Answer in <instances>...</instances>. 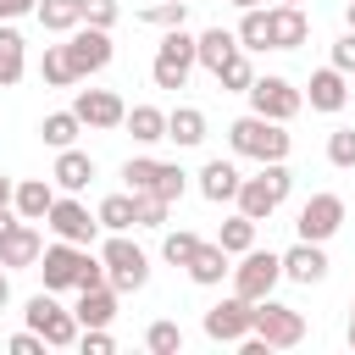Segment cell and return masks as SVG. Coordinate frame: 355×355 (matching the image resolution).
<instances>
[{"mask_svg":"<svg viewBox=\"0 0 355 355\" xmlns=\"http://www.w3.org/2000/svg\"><path fill=\"white\" fill-rule=\"evenodd\" d=\"M288 189H294V172H288L283 161H261V172H255V178H244L233 200H239V211H244L250 222H266V216L288 200Z\"/></svg>","mask_w":355,"mask_h":355,"instance_id":"obj_1","label":"cell"},{"mask_svg":"<svg viewBox=\"0 0 355 355\" xmlns=\"http://www.w3.org/2000/svg\"><path fill=\"white\" fill-rule=\"evenodd\" d=\"M227 144H233V155H250V161H288V133H283V122H272V116H239L233 128H227Z\"/></svg>","mask_w":355,"mask_h":355,"instance_id":"obj_2","label":"cell"},{"mask_svg":"<svg viewBox=\"0 0 355 355\" xmlns=\"http://www.w3.org/2000/svg\"><path fill=\"white\" fill-rule=\"evenodd\" d=\"M100 261H105V283H111L116 294H139V288L150 283V255H144L139 244H128L122 233H111V239H105Z\"/></svg>","mask_w":355,"mask_h":355,"instance_id":"obj_3","label":"cell"},{"mask_svg":"<svg viewBox=\"0 0 355 355\" xmlns=\"http://www.w3.org/2000/svg\"><path fill=\"white\" fill-rule=\"evenodd\" d=\"M227 277H233V294L255 305V300H266V294L277 288V277H283V261H277L272 250H255V244H250V250H244V261H239Z\"/></svg>","mask_w":355,"mask_h":355,"instance_id":"obj_4","label":"cell"},{"mask_svg":"<svg viewBox=\"0 0 355 355\" xmlns=\"http://www.w3.org/2000/svg\"><path fill=\"white\" fill-rule=\"evenodd\" d=\"M250 333H261L272 349H294L300 338H305V316L294 311V305H277L272 294L266 300H255V316H250Z\"/></svg>","mask_w":355,"mask_h":355,"instance_id":"obj_5","label":"cell"},{"mask_svg":"<svg viewBox=\"0 0 355 355\" xmlns=\"http://www.w3.org/2000/svg\"><path fill=\"white\" fill-rule=\"evenodd\" d=\"M67 61H72V78H94L100 67H111V28H89V22H78L72 33H67Z\"/></svg>","mask_w":355,"mask_h":355,"instance_id":"obj_6","label":"cell"},{"mask_svg":"<svg viewBox=\"0 0 355 355\" xmlns=\"http://www.w3.org/2000/svg\"><path fill=\"white\" fill-rule=\"evenodd\" d=\"M189 72H194V39H189L183 28H166V39H161V50H155L150 78H155V89H183V83H189Z\"/></svg>","mask_w":355,"mask_h":355,"instance_id":"obj_7","label":"cell"},{"mask_svg":"<svg viewBox=\"0 0 355 355\" xmlns=\"http://www.w3.org/2000/svg\"><path fill=\"white\" fill-rule=\"evenodd\" d=\"M244 94H250V111H255V116H272V122H288V116H300V105H305V94H300L288 78H277V72L255 78Z\"/></svg>","mask_w":355,"mask_h":355,"instance_id":"obj_8","label":"cell"},{"mask_svg":"<svg viewBox=\"0 0 355 355\" xmlns=\"http://www.w3.org/2000/svg\"><path fill=\"white\" fill-rule=\"evenodd\" d=\"M22 316H28V327H33V333H39L44 344H55V349H67V344H78V316H72V311H61L50 288H44V294H33Z\"/></svg>","mask_w":355,"mask_h":355,"instance_id":"obj_9","label":"cell"},{"mask_svg":"<svg viewBox=\"0 0 355 355\" xmlns=\"http://www.w3.org/2000/svg\"><path fill=\"white\" fill-rule=\"evenodd\" d=\"M83 261H89V250H83V244H67V239L44 244V255H39V277H44V288H50V294H61V288H78V272H83Z\"/></svg>","mask_w":355,"mask_h":355,"instance_id":"obj_10","label":"cell"},{"mask_svg":"<svg viewBox=\"0 0 355 355\" xmlns=\"http://www.w3.org/2000/svg\"><path fill=\"white\" fill-rule=\"evenodd\" d=\"M300 239H311V244H327L338 227H344V200L338 194H311L305 205H300Z\"/></svg>","mask_w":355,"mask_h":355,"instance_id":"obj_11","label":"cell"},{"mask_svg":"<svg viewBox=\"0 0 355 355\" xmlns=\"http://www.w3.org/2000/svg\"><path fill=\"white\" fill-rule=\"evenodd\" d=\"M250 316H255V305L250 300H216L211 311H205V338H216V344H239L244 333H250Z\"/></svg>","mask_w":355,"mask_h":355,"instance_id":"obj_12","label":"cell"},{"mask_svg":"<svg viewBox=\"0 0 355 355\" xmlns=\"http://www.w3.org/2000/svg\"><path fill=\"white\" fill-rule=\"evenodd\" d=\"M72 111H78L83 128H122V116H128L122 94H111V89H78Z\"/></svg>","mask_w":355,"mask_h":355,"instance_id":"obj_13","label":"cell"},{"mask_svg":"<svg viewBox=\"0 0 355 355\" xmlns=\"http://www.w3.org/2000/svg\"><path fill=\"white\" fill-rule=\"evenodd\" d=\"M44 222H50V233L55 239H67V244H89L94 239V216H89V205H78V200H55L50 211H44Z\"/></svg>","mask_w":355,"mask_h":355,"instance_id":"obj_14","label":"cell"},{"mask_svg":"<svg viewBox=\"0 0 355 355\" xmlns=\"http://www.w3.org/2000/svg\"><path fill=\"white\" fill-rule=\"evenodd\" d=\"M39 255H44V233H39L33 222H17V227L0 239V266H11V272L39 266Z\"/></svg>","mask_w":355,"mask_h":355,"instance_id":"obj_15","label":"cell"},{"mask_svg":"<svg viewBox=\"0 0 355 355\" xmlns=\"http://www.w3.org/2000/svg\"><path fill=\"white\" fill-rule=\"evenodd\" d=\"M266 39H272V50H300V44L311 39L305 11H300V6H272V11H266Z\"/></svg>","mask_w":355,"mask_h":355,"instance_id":"obj_16","label":"cell"},{"mask_svg":"<svg viewBox=\"0 0 355 355\" xmlns=\"http://www.w3.org/2000/svg\"><path fill=\"white\" fill-rule=\"evenodd\" d=\"M277 261H283V277H288V283H305V288H311V283L327 277V255H322V244H311V239H300V244H294L288 255H277Z\"/></svg>","mask_w":355,"mask_h":355,"instance_id":"obj_17","label":"cell"},{"mask_svg":"<svg viewBox=\"0 0 355 355\" xmlns=\"http://www.w3.org/2000/svg\"><path fill=\"white\" fill-rule=\"evenodd\" d=\"M11 205H17L22 222H44V211L55 205V183H50V178H22L17 194H11Z\"/></svg>","mask_w":355,"mask_h":355,"instance_id":"obj_18","label":"cell"},{"mask_svg":"<svg viewBox=\"0 0 355 355\" xmlns=\"http://www.w3.org/2000/svg\"><path fill=\"white\" fill-rule=\"evenodd\" d=\"M78 327H111V316H116V288L111 283H100V288H78Z\"/></svg>","mask_w":355,"mask_h":355,"instance_id":"obj_19","label":"cell"},{"mask_svg":"<svg viewBox=\"0 0 355 355\" xmlns=\"http://www.w3.org/2000/svg\"><path fill=\"white\" fill-rule=\"evenodd\" d=\"M89 178H94V161L83 155V150H55V172H50V183L55 189H67V194H78V189H89Z\"/></svg>","mask_w":355,"mask_h":355,"instance_id":"obj_20","label":"cell"},{"mask_svg":"<svg viewBox=\"0 0 355 355\" xmlns=\"http://www.w3.org/2000/svg\"><path fill=\"white\" fill-rule=\"evenodd\" d=\"M239 183H244V178H239V166H233V161H222V155L200 166V194H205L211 205L233 200V194H239Z\"/></svg>","mask_w":355,"mask_h":355,"instance_id":"obj_21","label":"cell"},{"mask_svg":"<svg viewBox=\"0 0 355 355\" xmlns=\"http://www.w3.org/2000/svg\"><path fill=\"white\" fill-rule=\"evenodd\" d=\"M344 100H349V83L338 67L311 72V111H344Z\"/></svg>","mask_w":355,"mask_h":355,"instance_id":"obj_22","label":"cell"},{"mask_svg":"<svg viewBox=\"0 0 355 355\" xmlns=\"http://www.w3.org/2000/svg\"><path fill=\"white\" fill-rule=\"evenodd\" d=\"M227 272H233V266H227V250H222V244H205V239H200V250L189 255V277H194L200 288H216V283H222Z\"/></svg>","mask_w":355,"mask_h":355,"instance_id":"obj_23","label":"cell"},{"mask_svg":"<svg viewBox=\"0 0 355 355\" xmlns=\"http://www.w3.org/2000/svg\"><path fill=\"white\" fill-rule=\"evenodd\" d=\"M227 55H239V33H227V28H205V33L194 39V61H200L205 72H216Z\"/></svg>","mask_w":355,"mask_h":355,"instance_id":"obj_24","label":"cell"},{"mask_svg":"<svg viewBox=\"0 0 355 355\" xmlns=\"http://www.w3.org/2000/svg\"><path fill=\"white\" fill-rule=\"evenodd\" d=\"M166 139L172 144H205V111L200 105H178V111H166Z\"/></svg>","mask_w":355,"mask_h":355,"instance_id":"obj_25","label":"cell"},{"mask_svg":"<svg viewBox=\"0 0 355 355\" xmlns=\"http://www.w3.org/2000/svg\"><path fill=\"white\" fill-rule=\"evenodd\" d=\"M22 50H28L22 33H17V28H0V89L22 83V72H28V55H22Z\"/></svg>","mask_w":355,"mask_h":355,"instance_id":"obj_26","label":"cell"},{"mask_svg":"<svg viewBox=\"0 0 355 355\" xmlns=\"http://www.w3.org/2000/svg\"><path fill=\"white\" fill-rule=\"evenodd\" d=\"M122 128H128L139 144H155V139H166V111H161V105H133V111L122 116Z\"/></svg>","mask_w":355,"mask_h":355,"instance_id":"obj_27","label":"cell"},{"mask_svg":"<svg viewBox=\"0 0 355 355\" xmlns=\"http://www.w3.org/2000/svg\"><path fill=\"white\" fill-rule=\"evenodd\" d=\"M33 17H39V28H44V33H72V28L83 22L78 0H39V6H33Z\"/></svg>","mask_w":355,"mask_h":355,"instance_id":"obj_28","label":"cell"},{"mask_svg":"<svg viewBox=\"0 0 355 355\" xmlns=\"http://www.w3.org/2000/svg\"><path fill=\"white\" fill-rule=\"evenodd\" d=\"M78 128H83V122H78V111H50V116L39 122V139H44L50 150H67V144L78 139Z\"/></svg>","mask_w":355,"mask_h":355,"instance_id":"obj_29","label":"cell"},{"mask_svg":"<svg viewBox=\"0 0 355 355\" xmlns=\"http://www.w3.org/2000/svg\"><path fill=\"white\" fill-rule=\"evenodd\" d=\"M39 78H44L50 89H72V83H78V78H72V61H67L61 44H44V55H39Z\"/></svg>","mask_w":355,"mask_h":355,"instance_id":"obj_30","label":"cell"},{"mask_svg":"<svg viewBox=\"0 0 355 355\" xmlns=\"http://www.w3.org/2000/svg\"><path fill=\"white\" fill-rule=\"evenodd\" d=\"M211 78H216V83H222L227 94H244V89L255 83V67H250V55L239 50V55H227V61H222V67H216Z\"/></svg>","mask_w":355,"mask_h":355,"instance_id":"obj_31","label":"cell"},{"mask_svg":"<svg viewBox=\"0 0 355 355\" xmlns=\"http://www.w3.org/2000/svg\"><path fill=\"white\" fill-rule=\"evenodd\" d=\"M94 222L111 227V233H128V227H133V194H105L100 211H94Z\"/></svg>","mask_w":355,"mask_h":355,"instance_id":"obj_32","label":"cell"},{"mask_svg":"<svg viewBox=\"0 0 355 355\" xmlns=\"http://www.w3.org/2000/svg\"><path fill=\"white\" fill-rule=\"evenodd\" d=\"M216 244H222L227 255H244V250L255 244V222H250L244 211H239V216H227V222H222V233H216Z\"/></svg>","mask_w":355,"mask_h":355,"instance_id":"obj_33","label":"cell"},{"mask_svg":"<svg viewBox=\"0 0 355 355\" xmlns=\"http://www.w3.org/2000/svg\"><path fill=\"white\" fill-rule=\"evenodd\" d=\"M239 50H272V39H266V11H261V6L244 11V22H239Z\"/></svg>","mask_w":355,"mask_h":355,"instance_id":"obj_34","label":"cell"},{"mask_svg":"<svg viewBox=\"0 0 355 355\" xmlns=\"http://www.w3.org/2000/svg\"><path fill=\"white\" fill-rule=\"evenodd\" d=\"M183 17H189L183 0H155V6L139 11V22H150V28H183Z\"/></svg>","mask_w":355,"mask_h":355,"instance_id":"obj_35","label":"cell"},{"mask_svg":"<svg viewBox=\"0 0 355 355\" xmlns=\"http://www.w3.org/2000/svg\"><path fill=\"white\" fill-rule=\"evenodd\" d=\"M155 166H161V161H150V155H133V161L122 166V183H128V194H150V189H155Z\"/></svg>","mask_w":355,"mask_h":355,"instance_id":"obj_36","label":"cell"},{"mask_svg":"<svg viewBox=\"0 0 355 355\" xmlns=\"http://www.w3.org/2000/svg\"><path fill=\"white\" fill-rule=\"evenodd\" d=\"M183 189H189V172L161 161V166H155V189H150V194H161L166 205H178V200H183Z\"/></svg>","mask_w":355,"mask_h":355,"instance_id":"obj_37","label":"cell"},{"mask_svg":"<svg viewBox=\"0 0 355 355\" xmlns=\"http://www.w3.org/2000/svg\"><path fill=\"white\" fill-rule=\"evenodd\" d=\"M166 200L161 194H133V227H166Z\"/></svg>","mask_w":355,"mask_h":355,"instance_id":"obj_38","label":"cell"},{"mask_svg":"<svg viewBox=\"0 0 355 355\" xmlns=\"http://www.w3.org/2000/svg\"><path fill=\"white\" fill-rule=\"evenodd\" d=\"M144 344H150V355H178V349H183V327H178V322H150Z\"/></svg>","mask_w":355,"mask_h":355,"instance_id":"obj_39","label":"cell"},{"mask_svg":"<svg viewBox=\"0 0 355 355\" xmlns=\"http://www.w3.org/2000/svg\"><path fill=\"white\" fill-rule=\"evenodd\" d=\"M327 161L333 166H355V128H333L327 133Z\"/></svg>","mask_w":355,"mask_h":355,"instance_id":"obj_40","label":"cell"},{"mask_svg":"<svg viewBox=\"0 0 355 355\" xmlns=\"http://www.w3.org/2000/svg\"><path fill=\"white\" fill-rule=\"evenodd\" d=\"M194 250H200V239H194V233H183V227H178V233H166V244H161V255H166L172 266H189V255H194Z\"/></svg>","mask_w":355,"mask_h":355,"instance_id":"obj_41","label":"cell"},{"mask_svg":"<svg viewBox=\"0 0 355 355\" xmlns=\"http://www.w3.org/2000/svg\"><path fill=\"white\" fill-rule=\"evenodd\" d=\"M78 11H83L89 28H111L116 22V0H78Z\"/></svg>","mask_w":355,"mask_h":355,"instance_id":"obj_42","label":"cell"},{"mask_svg":"<svg viewBox=\"0 0 355 355\" xmlns=\"http://www.w3.org/2000/svg\"><path fill=\"white\" fill-rule=\"evenodd\" d=\"M78 344H83V355H111V349H116L105 327H83V333H78Z\"/></svg>","mask_w":355,"mask_h":355,"instance_id":"obj_43","label":"cell"},{"mask_svg":"<svg viewBox=\"0 0 355 355\" xmlns=\"http://www.w3.org/2000/svg\"><path fill=\"white\" fill-rule=\"evenodd\" d=\"M6 349H11V355H44V338H39L33 327H28V333H17V338H6Z\"/></svg>","mask_w":355,"mask_h":355,"instance_id":"obj_44","label":"cell"},{"mask_svg":"<svg viewBox=\"0 0 355 355\" xmlns=\"http://www.w3.org/2000/svg\"><path fill=\"white\" fill-rule=\"evenodd\" d=\"M333 67H338V72H355V28L333 44Z\"/></svg>","mask_w":355,"mask_h":355,"instance_id":"obj_45","label":"cell"},{"mask_svg":"<svg viewBox=\"0 0 355 355\" xmlns=\"http://www.w3.org/2000/svg\"><path fill=\"white\" fill-rule=\"evenodd\" d=\"M33 6H39V0H0V17H6V22H11V17H28V11H33Z\"/></svg>","mask_w":355,"mask_h":355,"instance_id":"obj_46","label":"cell"},{"mask_svg":"<svg viewBox=\"0 0 355 355\" xmlns=\"http://www.w3.org/2000/svg\"><path fill=\"white\" fill-rule=\"evenodd\" d=\"M11 194H17V183H11L6 172H0V205H11Z\"/></svg>","mask_w":355,"mask_h":355,"instance_id":"obj_47","label":"cell"},{"mask_svg":"<svg viewBox=\"0 0 355 355\" xmlns=\"http://www.w3.org/2000/svg\"><path fill=\"white\" fill-rule=\"evenodd\" d=\"M11 227H17V216H11V211H6V205H0V239H6V233H11Z\"/></svg>","mask_w":355,"mask_h":355,"instance_id":"obj_48","label":"cell"},{"mask_svg":"<svg viewBox=\"0 0 355 355\" xmlns=\"http://www.w3.org/2000/svg\"><path fill=\"white\" fill-rule=\"evenodd\" d=\"M6 305H11V277L0 272V311H6Z\"/></svg>","mask_w":355,"mask_h":355,"instance_id":"obj_49","label":"cell"},{"mask_svg":"<svg viewBox=\"0 0 355 355\" xmlns=\"http://www.w3.org/2000/svg\"><path fill=\"white\" fill-rule=\"evenodd\" d=\"M227 6H239V11H250V6H261V0H227Z\"/></svg>","mask_w":355,"mask_h":355,"instance_id":"obj_50","label":"cell"},{"mask_svg":"<svg viewBox=\"0 0 355 355\" xmlns=\"http://www.w3.org/2000/svg\"><path fill=\"white\" fill-rule=\"evenodd\" d=\"M344 17H349V28H355V0H349V6H344Z\"/></svg>","mask_w":355,"mask_h":355,"instance_id":"obj_51","label":"cell"},{"mask_svg":"<svg viewBox=\"0 0 355 355\" xmlns=\"http://www.w3.org/2000/svg\"><path fill=\"white\" fill-rule=\"evenodd\" d=\"M277 6H300V0H277Z\"/></svg>","mask_w":355,"mask_h":355,"instance_id":"obj_52","label":"cell"},{"mask_svg":"<svg viewBox=\"0 0 355 355\" xmlns=\"http://www.w3.org/2000/svg\"><path fill=\"white\" fill-rule=\"evenodd\" d=\"M349 349H355V333H349Z\"/></svg>","mask_w":355,"mask_h":355,"instance_id":"obj_53","label":"cell"},{"mask_svg":"<svg viewBox=\"0 0 355 355\" xmlns=\"http://www.w3.org/2000/svg\"><path fill=\"white\" fill-rule=\"evenodd\" d=\"M349 333H355V316H349Z\"/></svg>","mask_w":355,"mask_h":355,"instance_id":"obj_54","label":"cell"}]
</instances>
